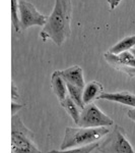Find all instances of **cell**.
<instances>
[{"mask_svg":"<svg viewBox=\"0 0 135 153\" xmlns=\"http://www.w3.org/2000/svg\"><path fill=\"white\" fill-rule=\"evenodd\" d=\"M71 0H55L52 13L40 33L42 41L51 40L57 46H62L71 35Z\"/></svg>","mask_w":135,"mask_h":153,"instance_id":"obj_1","label":"cell"},{"mask_svg":"<svg viewBox=\"0 0 135 153\" xmlns=\"http://www.w3.org/2000/svg\"><path fill=\"white\" fill-rule=\"evenodd\" d=\"M108 127L100 128H71L65 129V135L60 145V150L70 148H77L90 145L92 143L100 141L110 133Z\"/></svg>","mask_w":135,"mask_h":153,"instance_id":"obj_2","label":"cell"},{"mask_svg":"<svg viewBox=\"0 0 135 153\" xmlns=\"http://www.w3.org/2000/svg\"><path fill=\"white\" fill-rule=\"evenodd\" d=\"M12 153H42L34 142V133L26 128L18 114L11 117Z\"/></svg>","mask_w":135,"mask_h":153,"instance_id":"obj_3","label":"cell"},{"mask_svg":"<svg viewBox=\"0 0 135 153\" xmlns=\"http://www.w3.org/2000/svg\"><path fill=\"white\" fill-rule=\"evenodd\" d=\"M100 153H135L125 134L119 125H115L105 139L100 142L97 148Z\"/></svg>","mask_w":135,"mask_h":153,"instance_id":"obj_4","label":"cell"},{"mask_svg":"<svg viewBox=\"0 0 135 153\" xmlns=\"http://www.w3.org/2000/svg\"><path fill=\"white\" fill-rule=\"evenodd\" d=\"M76 125L82 128L111 127L114 125V120L105 114L95 103H90L81 109L79 120Z\"/></svg>","mask_w":135,"mask_h":153,"instance_id":"obj_5","label":"cell"},{"mask_svg":"<svg viewBox=\"0 0 135 153\" xmlns=\"http://www.w3.org/2000/svg\"><path fill=\"white\" fill-rule=\"evenodd\" d=\"M48 18L42 14L33 3L26 0H19V21L21 31L34 26L44 27Z\"/></svg>","mask_w":135,"mask_h":153,"instance_id":"obj_6","label":"cell"},{"mask_svg":"<svg viewBox=\"0 0 135 153\" xmlns=\"http://www.w3.org/2000/svg\"><path fill=\"white\" fill-rule=\"evenodd\" d=\"M99 99L112 101V102H117L120 104L132 106L135 107V95L127 91H122V92H104L99 97Z\"/></svg>","mask_w":135,"mask_h":153,"instance_id":"obj_7","label":"cell"},{"mask_svg":"<svg viewBox=\"0 0 135 153\" xmlns=\"http://www.w3.org/2000/svg\"><path fill=\"white\" fill-rule=\"evenodd\" d=\"M61 76L66 83L72 84L79 88H84V79H83V71L79 65H73L66 70L60 71Z\"/></svg>","mask_w":135,"mask_h":153,"instance_id":"obj_8","label":"cell"},{"mask_svg":"<svg viewBox=\"0 0 135 153\" xmlns=\"http://www.w3.org/2000/svg\"><path fill=\"white\" fill-rule=\"evenodd\" d=\"M51 87H52L54 94L56 95V97L58 98L59 101L63 100L68 95L67 84H66L65 80L63 79V76H61L60 71H55L52 74V76H51Z\"/></svg>","mask_w":135,"mask_h":153,"instance_id":"obj_9","label":"cell"},{"mask_svg":"<svg viewBox=\"0 0 135 153\" xmlns=\"http://www.w3.org/2000/svg\"><path fill=\"white\" fill-rule=\"evenodd\" d=\"M104 87L102 84L95 81H92L84 86L82 93V99L84 104H90L92 103V101L95 99H99V97L104 93Z\"/></svg>","mask_w":135,"mask_h":153,"instance_id":"obj_10","label":"cell"},{"mask_svg":"<svg viewBox=\"0 0 135 153\" xmlns=\"http://www.w3.org/2000/svg\"><path fill=\"white\" fill-rule=\"evenodd\" d=\"M60 104L62 106L63 108L66 110V112L70 115V117L72 118V120L74 122V124L76 125L79 120V117H80V112L78 108H80L76 103L74 102L69 95H67L66 97L64 98L63 100L60 101Z\"/></svg>","mask_w":135,"mask_h":153,"instance_id":"obj_11","label":"cell"},{"mask_svg":"<svg viewBox=\"0 0 135 153\" xmlns=\"http://www.w3.org/2000/svg\"><path fill=\"white\" fill-rule=\"evenodd\" d=\"M134 46H135V35L128 36L126 38L122 39L118 43H116L114 46H112L109 49V52H111L113 54H120L124 52V51H129Z\"/></svg>","mask_w":135,"mask_h":153,"instance_id":"obj_12","label":"cell"},{"mask_svg":"<svg viewBox=\"0 0 135 153\" xmlns=\"http://www.w3.org/2000/svg\"><path fill=\"white\" fill-rule=\"evenodd\" d=\"M67 84V90H68V95L71 97V99L74 101L76 104L79 106L81 109L84 108V102H83L82 99V93H83V89L79 88L77 86H74L72 84L66 83Z\"/></svg>","mask_w":135,"mask_h":153,"instance_id":"obj_13","label":"cell"},{"mask_svg":"<svg viewBox=\"0 0 135 153\" xmlns=\"http://www.w3.org/2000/svg\"><path fill=\"white\" fill-rule=\"evenodd\" d=\"M11 24L16 33H21V27L19 21V0H11Z\"/></svg>","mask_w":135,"mask_h":153,"instance_id":"obj_14","label":"cell"},{"mask_svg":"<svg viewBox=\"0 0 135 153\" xmlns=\"http://www.w3.org/2000/svg\"><path fill=\"white\" fill-rule=\"evenodd\" d=\"M101 141L92 143L90 145L87 146H82V147H77V148H70V149H66V150H51L48 153H92L95 148L99 147Z\"/></svg>","mask_w":135,"mask_h":153,"instance_id":"obj_15","label":"cell"},{"mask_svg":"<svg viewBox=\"0 0 135 153\" xmlns=\"http://www.w3.org/2000/svg\"><path fill=\"white\" fill-rule=\"evenodd\" d=\"M111 66L116 68L119 71H123L124 74L129 76L130 78H135V66L123 65H119V63H115V65H112Z\"/></svg>","mask_w":135,"mask_h":153,"instance_id":"obj_16","label":"cell"},{"mask_svg":"<svg viewBox=\"0 0 135 153\" xmlns=\"http://www.w3.org/2000/svg\"><path fill=\"white\" fill-rule=\"evenodd\" d=\"M23 106H24L23 104H18V103H15L14 101H12L11 102V114L15 115L16 113L18 112V110H21Z\"/></svg>","mask_w":135,"mask_h":153,"instance_id":"obj_17","label":"cell"},{"mask_svg":"<svg viewBox=\"0 0 135 153\" xmlns=\"http://www.w3.org/2000/svg\"><path fill=\"white\" fill-rule=\"evenodd\" d=\"M11 98H12V100L18 99V98H19L18 89V87H15V86H14L13 83H12V85H11Z\"/></svg>","mask_w":135,"mask_h":153,"instance_id":"obj_18","label":"cell"},{"mask_svg":"<svg viewBox=\"0 0 135 153\" xmlns=\"http://www.w3.org/2000/svg\"><path fill=\"white\" fill-rule=\"evenodd\" d=\"M120 2H121V0H108V3H109V5H110V9L114 10V9L120 4Z\"/></svg>","mask_w":135,"mask_h":153,"instance_id":"obj_19","label":"cell"},{"mask_svg":"<svg viewBox=\"0 0 135 153\" xmlns=\"http://www.w3.org/2000/svg\"><path fill=\"white\" fill-rule=\"evenodd\" d=\"M127 115H128V117L130 118V120H132L135 123V107L131 108V109L127 112Z\"/></svg>","mask_w":135,"mask_h":153,"instance_id":"obj_20","label":"cell"},{"mask_svg":"<svg viewBox=\"0 0 135 153\" xmlns=\"http://www.w3.org/2000/svg\"><path fill=\"white\" fill-rule=\"evenodd\" d=\"M130 51H131L132 54H133V55L135 56V49H134V48H132V49H130Z\"/></svg>","mask_w":135,"mask_h":153,"instance_id":"obj_21","label":"cell"}]
</instances>
